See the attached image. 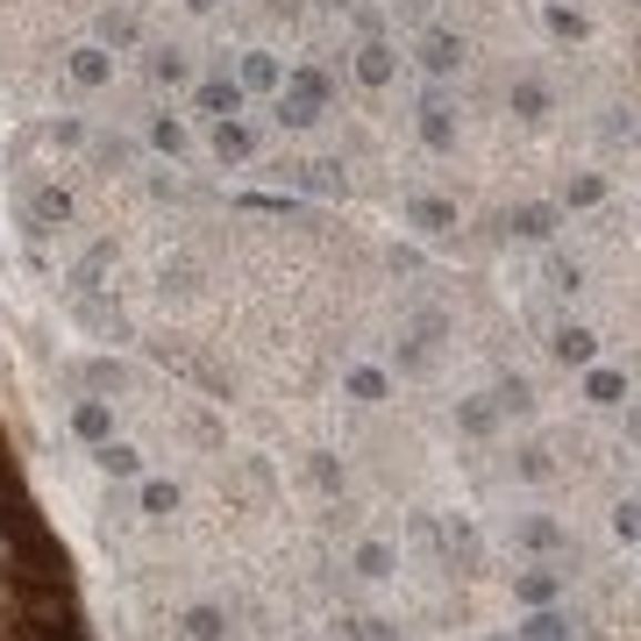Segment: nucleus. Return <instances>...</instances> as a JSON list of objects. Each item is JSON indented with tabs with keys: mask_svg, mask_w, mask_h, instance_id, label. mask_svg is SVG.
Here are the masks:
<instances>
[{
	"mask_svg": "<svg viewBox=\"0 0 641 641\" xmlns=\"http://www.w3.org/2000/svg\"><path fill=\"white\" fill-rule=\"evenodd\" d=\"M584 399H592V407H628V370L584 364Z\"/></svg>",
	"mask_w": 641,
	"mask_h": 641,
	"instance_id": "nucleus-15",
	"label": "nucleus"
},
{
	"mask_svg": "<svg viewBox=\"0 0 641 641\" xmlns=\"http://www.w3.org/2000/svg\"><path fill=\"white\" fill-rule=\"evenodd\" d=\"M513 606H563V570L556 563L513 570Z\"/></svg>",
	"mask_w": 641,
	"mask_h": 641,
	"instance_id": "nucleus-8",
	"label": "nucleus"
},
{
	"mask_svg": "<svg viewBox=\"0 0 641 641\" xmlns=\"http://www.w3.org/2000/svg\"><path fill=\"white\" fill-rule=\"evenodd\" d=\"M293 641H307V634H293Z\"/></svg>",
	"mask_w": 641,
	"mask_h": 641,
	"instance_id": "nucleus-36",
	"label": "nucleus"
},
{
	"mask_svg": "<svg viewBox=\"0 0 641 641\" xmlns=\"http://www.w3.org/2000/svg\"><path fill=\"white\" fill-rule=\"evenodd\" d=\"M235 79H243V93H278V87H285L278 58H264V50H250V58L235 64Z\"/></svg>",
	"mask_w": 641,
	"mask_h": 641,
	"instance_id": "nucleus-20",
	"label": "nucleus"
},
{
	"mask_svg": "<svg viewBox=\"0 0 641 641\" xmlns=\"http://www.w3.org/2000/svg\"><path fill=\"white\" fill-rule=\"evenodd\" d=\"M506 108H513L520 122H542V114H549V87H542V79H513V87H506Z\"/></svg>",
	"mask_w": 641,
	"mask_h": 641,
	"instance_id": "nucleus-21",
	"label": "nucleus"
},
{
	"mask_svg": "<svg viewBox=\"0 0 641 641\" xmlns=\"http://www.w3.org/2000/svg\"><path fill=\"white\" fill-rule=\"evenodd\" d=\"M72 435L100 449V442L114 435V407H108V399H79V407H72Z\"/></svg>",
	"mask_w": 641,
	"mask_h": 641,
	"instance_id": "nucleus-18",
	"label": "nucleus"
},
{
	"mask_svg": "<svg viewBox=\"0 0 641 641\" xmlns=\"http://www.w3.org/2000/svg\"><path fill=\"white\" fill-rule=\"evenodd\" d=\"M357 578H370V584L393 578V542H378V535H370V542H357Z\"/></svg>",
	"mask_w": 641,
	"mask_h": 641,
	"instance_id": "nucleus-27",
	"label": "nucleus"
},
{
	"mask_svg": "<svg viewBox=\"0 0 641 641\" xmlns=\"http://www.w3.org/2000/svg\"><path fill=\"white\" fill-rule=\"evenodd\" d=\"M513 470H520V478H528V485L556 478V464H549V449H542V442H528V449H520V457H513Z\"/></svg>",
	"mask_w": 641,
	"mask_h": 641,
	"instance_id": "nucleus-32",
	"label": "nucleus"
},
{
	"mask_svg": "<svg viewBox=\"0 0 641 641\" xmlns=\"http://www.w3.org/2000/svg\"><path fill=\"white\" fill-rule=\"evenodd\" d=\"M207 150H214L222 164H250V157H257V129H250L243 114H228V122L207 129Z\"/></svg>",
	"mask_w": 641,
	"mask_h": 641,
	"instance_id": "nucleus-6",
	"label": "nucleus"
},
{
	"mask_svg": "<svg viewBox=\"0 0 641 641\" xmlns=\"http://www.w3.org/2000/svg\"><path fill=\"white\" fill-rule=\"evenodd\" d=\"M457 64H464V37H449V29H420V72L449 79Z\"/></svg>",
	"mask_w": 641,
	"mask_h": 641,
	"instance_id": "nucleus-9",
	"label": "nucleus"
},
{
	"mask_svg": "<svg viewBox=\"0 0 641 641\" xmlns=\"http://www.w3.org/2000/svg\"><path fill=\"white\" fill-rule=\"evenodd\" d=\"M357 79H364V87H393V79H399V50L385 37H364L357 43Z\"/></svg>",
	"mask_w": 641,
	"mask_h": 641,
	"instance_id": "nucleus-11",
	"label": "nucleus"
},
{
	"mask_svg": "<svg viewBox=\"0 0 641 641\" xmlns=\"http://www.w3.org/2000/svg\"><path fill=\"white\" fill-rule=\"evenodd\" d=\"M457 428L464 435H492L499 428V407H492V399H457Z\"/></svg>",
	"mask_w": 641,
	"mask_h": 641,
	"instance_id": "nucleus-29",
	"label": "nucleus"
},
{
	"mask_svg": "<svg viewBox=\"0 0 641 641\" xmlns=\"http://www.w3.org/2000/svg\"><path fill=\"white\" fill-rule=\"evenodd\" d=\"M628 435H634V442H641V407H628Z\"/></svg>",
	"mask_w": 641,
	"mask_h": 641,
	"instance_id": "nucleus-35",
	"label": "nucleus"
},
{
	"mask_svg": "<svg viewBox=\"0 0 641 641\" xmlns=\"http://www.w3.org/2000/svg\"><path fill=\"white\" fill-rule=\"evenodd\" d=\"M64 79H72L79 93H100V87H114V50H108V43H79L72 58H64Z\"/></svg>",
	"mask_w": 641,
	"mask_h": 641,
	"instance_id": "nucleus-3",
	"label": "nucleus"
},
{
	"mask_svg": "<svg viewBox=\"0 0 641 641\" xmlns=\"http://www.w3.org/2000/svg\"><path fill=\"white\" fill-rule=\"evenodd\" d=\"M599 200H606V179L578 172V179H563V200H556V207H599Z\"/></svg>",
	"mask_w": 641,
	"mask_h": 641,
	"instance_id": "nucleus-28",
	"label": "nucleus"
},
{
	"mask_svg": "<svg viewBox=\"0 0 641 641\" xmlns=\"http://www.w3.org/2000/svg\"><path fill=\"white\" fill-rule=\"evenodd\" d=\"M499 641H506V634H499ZM513 641H520V634H513Z\"/></svg>",
	"mask_w": 641,
	"mask_h": 641,
	"instance_id": "nucleus-37",
	"label": "nucleus"
},
{
	"mask_svg": "<svg viewBox=\"0 0 641 641\" xmlns=\"http://www.w3.org/2000/svg\"><path fill=\"white\" fill-rule=\"evenodd\" d=\"M420 143H428L435 157H449V150H457V108H449V93H428V100H420Z\"/></svg>",
	"mask_w": 641,
	"mask_h": 641,
	"instance_id": "nucleus-4",
	"label": "nucleus"
},
{
	"mask_svg": "<svg viewBox=\"0 0 641 641\" xmlns=\"http://www.w3.org/2000/svg\"><path fill=\"white\" fill-rule=\"evenodd\" d=\"M150 150H164V157H185V150H193L179 114H150Z\"/></svg>",
	"mask_w": 641,
	"mask_h": 641,
	"instance_id": "nucleus-22",
	"label": "nucleus"
},
{
	"mask_svg": "<svg viewBox=\"0 0 641 641\" xmlns=\"http://www.w3.org/2000/svg\"><path fill=\"white\" fill-rule=\"evenodd\" d=\"M343 393L357 399V407H378V399H393V370H385V364H349Z\"/></svg>",
	"mask_w": 641,
	"mask_h": 641,
	"instance_id": "nucleus-12",
	"label": "nucleus"
},
{
	"mask_svg": "<svg viewBox=\"0 0 641 641\" xmlns=\"http://www.w3.org/2000/svg\"><path fill=\"white\" fill-rule=\"evenodd\" d=\"M328 100H335V79L320 72V64H293L285 87L272 93V114H278L285 129H314L320 114H328Z\"/></svg>",
	"mask_w": 641,
	"mask_h": 641,
	"instance_id": "nucleus-1",
	"label": "nucleus"
},
{
	"mask_svg": "<svg viewBox=\"0 0 641 641\" xmlns=\"http://www.w3.org/2000/svg\"><path fill=\"white\" fill-rule=\"evenodd\" d=\"M93 464L108 470V478H143V457H136V449H129V442H114V435H108V442L93 449Z\"/></svg>",
	"mask_w": 641,
	"mask_h": 641,
	"instance_id": "nucleus-23",
	"label": "nucleus"
},
{
	"mask_svg": "<svg viewBox=\"0 0 641 641\" xmlns=\"http://www.w3.org/2000/svg\"><path fill=\"white\" fill-rule=\"evenodd\" d=\"M185 641H228V613L222 606H193L185 613Z\"/></svg>",
	"mask_w": 641,
	"mask_h": 641,
	"instance_id": "nucleus-26",
	"label": "nucleus"
},
{
	"mask_svg": "<svg viewBox=\"0 0 641 641\" xmlns=\"http://www.w3.org/2000/svg\"><path fill=\"white\" fill-rule=\"evenodd\" d=\"M185 8H193V14H214V8H222V0H185Z\"/></svg>",
	"mask_w": 641,
	"mask_h": 641,
	"instance_id": "nucleus-34",
	"label": "nucleus"
},
{
	"mask_svg": "<svg viewBox=\"0 0 641 641\" xmlns=\"http://www.w3.org/2000/svg\"><path fill=\"white\" fill-rule=\"evenodd\" d=\"M556 222H563V207H549V200H528V207H513V222H506V228H513L520 243H549Z\"/></svg>",
	"mask_w": 641,
	"mask_h": 641,
	"instance_id": "nucleus-14",
	"label": "nucleus"
},
{
	"mask_svg": "<svg viewBox=\"0 0 641 641\" xmlns=\"http://www.w3.org/2000/svg\"><path fill=\"white\" fill-rule=\"evenodd\" d=\"M613 535H620V542H641V499H620L613 506Z\"/></svg>",
	"mask_w": 641,
	"mask_h": 641,
	"instance_id": "nucleus-33",
	"label": "nucleus"
},
{
	"mask_svg": "<svg viewBox=\"0 0 641 641\" xmlns=\"http://www.w3.org/2000/svg\"><path fill=\"white\" fill-rule=\"evenodd\" d=\"M549 357L563 370H584V364H599V335L584 328V320H563V328L549 335Z\"/></svg>",
	"mask_w": 641,
	"mask_h": 641,
	"instance_id": "nucleus-5",
	"label": "nucleus"
},
{
	"mask_svg": "<svg viewBox=\"0 0 641 641\" xmlns=\"http://www.w3.org/2000/svg\"><path fill=\"white\" fill-rule=\"evenodd\" d=\"M243 79L235 72H207V79H193V114H207V122H228V114H243Z\"/></svg>",
	"mask_w": 641,
	"mask_h": 641,
	"instance_id": "nucleus-2",
	"label": "nucleus"
},
{
	"mask_svg": "<svg viewBox=\"0 0 641 641\" xmlns=\"http://www.w3.org/2000/svg\"><path fill=\"white\" fill-rule=\"evenodd\" d=\"M136 499H143V513H150V520L179 513V485H164V478H143V492H136Z\"/></svg>",
	"mask_w": 641,
	"mask_h": 641,
	"instance_id": "nucleus-31",
	"label": "nucleus"
},
{
	"mask_svg": "<svg viewBox=\"0 0 641 641\" xmlns=\"http://www.w3.org/2000/svg\"><path fill=\"white\" fill-rule=\"evenodd\" d=\"M407 222H414L420 235H449V228H457V200L420 193V200H407Z\"/></svg>",
	"mask_w": 641,
	"mask_h": 641,
	"instance_id": "nucleus-17",
	"label": "nucleus"
},
{
	"mask_svg": "<svg viewBox=\"0 0 641 641\" xmlns=\"http://www.w3.org/2000/svg\"><path fill=\"white\" fill-rule=\"evenodd\" d=\"M492 407H499V420H528L535 414V385L528 378H506L499 393H492Z\"/></svg>",
	"mask_w": 641,
	"mask_h": 641,
	"instance_id": "nucleus-25",
	"label": "nucleus"
},
{
	"mask_svg": "<svg viewBox=\"0 0 641 641\" xmlns=\"http://www.w3.org/2000/svg\"><path fill=\"white\" fill-rule=\"evenodd\" d=\"M513 542H520V549H535V556H556V549L570 542V535H563V520L528 513V520H513Z\"/></svg>",
	"mask_w": 641,
	"mask_h": 641,
	"instance_id": "nucleus-13",
	"label": "nucleus"
},
{
	"mask_svg": "<svg viewBox=\"0 0 641 641\" xmlns=\"http://www.w3.org/2000/svg\"><path fill=\"white\" fill-rule=\"evenodd\" d=\"M22 222H29V235H50L58 222H72V193H64V185H43V193H29Z\"/></svg>",
	"mask_w": 641,
	"mask_h": 641,
	"instance_id": "nucleus-10",
	"label": "nucleus"
},
{
	"mask_svg": "<svg viewBox=\"0 0 641 641\" xmlns=\"http://www.w3.org/2000/svg\"><path fill=\"white\" fill-rule=\"evenodd\" d=\"M520 641H570V613H563V606H528Z\"/></svg>",
	"mask_w": 641,
	"mask_h": 641,
	"instance_id": "nucleus-19",
	"label": "nucleus"
},
{
	"mask_svg": "<svg viewBox=\"0 0 641 641\" xmlns=\"http://www.w3.org/2000/svg\"><path fill=\"white\" fill-rule=\"evenodd\" d=\"M435 542H442V556H449L457 570H478V563H485V542H478V528H470L464 513H449L442 528H435Z\"/></svg>",
	"mask_w": 641,
	"mask_h": 641,
	"instance_id": "nucleus-7",
	"label": "nucleus"
},
{
	"mask_svg": "<svg viewBox=\"0 0 641 641\" xmlns=\"http://www.w3.org/2000/svg\"><path fill=\"white\" fill-rule=\"evenodd\" d=\"M150 79L157 87H193V58L185 50H150Z\"/></svg>",
	"mask_w": 641,
	"mask_h": 641,
	"instance_id": "nucleus-24",
	"label": "nucleus"
},
{
	"mask_svg": "<svg viewBox=\"0 0 641 641\" xmlns=\"http://www.w3.org/2000/svg\"><path fill=\"white\" fill-rule=\"evenodd\" d=\"M542 22H549V37L584 43V14H578V8H563V0H549V8H542Z\"/></svg>",
	"mask_w": 641,
	"mask_h": 641,
	"instance_id": "nucleus-30",
	"label": "nucleus"
},
{
	"mask_svg": "<svg viewBox=\"0 0 641 641\" xmlns=\"http://www.w3.org/2000/svg\"><path fill=\"white\" fill-rule=\"evenodd\" d=\"M100 43H108L114 58L143 43V22H136V8H129V0H122V8H108V14H100Z\"/></svg>",
	"mask_w": 641,
	"mask_h": 641,
	"instance_id": "nucleus-16",
	"label": "nucleus"
}]
</instances>
